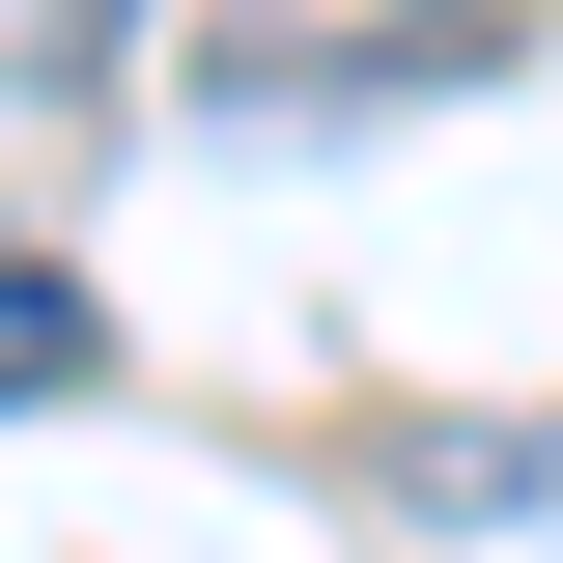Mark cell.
Returning <instances> with one entry per match:
<instances>
[{
	"label": "cell",
	"mask_w": 563,
	"mask_h": 563,
	"mask_svg": "<svg viewBox=\"0 0 563 563\" xmlns=\"http://www.w3.org/2000/svg\"><path fill=\"white\" fill-rule=\"evenodd\" d=\"M85 366H113V310H85L57 254H0V422H29V395H85Z\"/></svg>",
	"instance_id": "cell-1"
}]
</instances>
